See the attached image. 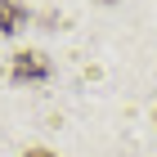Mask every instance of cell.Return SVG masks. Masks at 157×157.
I'll return each mask as SVG.
<instances>
[{
    "label": "cell",
    "mask_w": 157,
    "mask_h": 157,
    "mask_svg": "<svg viewBox=\"0 0 157 157\" xmlns=\"http://www.w3.org/2000/svg\"><path fill=\"white\" fill-rule=\"evenodd\" d=\"M49 72H54V67H49V59L45 54H40V49H18V54H13V63H9V76L13 81H49Z\"/></svg>",
    "instance_id": "6da1fadb"
},
{
    "label": "cell",
    "mask_w": 157,
    "mask_h": 157,
    "mask_svg": "<svg viewBox=\"0 0 157 157\" xmlns=\"http://www.w3.org/2000/svg\"><path fill=\"white\" fill-rule=\"evenodd\" d=\"M27 23V9L18 0H0V36H13L18 27Z\"/></svg>",
    "instance_id": "7a4b0ae2"
},
{
    "label": "cell",
    "mask_w": 157,
    "mask_h": 157,
    "mask_svg": "<svg viewBox=\"0 0 157 157\" xmlns=\"http://www.w3.org/2000/svg\"><path fill=\"white\" fill-rule=\"evenodd\" d=\"M23 157H54V153H49V148H27Z\"/></svg>",
    "instance_id": "3957f363"
},
{
    "label": "cell",
    "mask_w": 157,
    "mask_h": 157,
    "mask_svg": "<svg viewBox=\"0 0 157 157\" xmlns=\"http://www.w3.org/2000/svg\"><path fill=\"white\" fill-rule=\"evenodd\" d=\"M103 5H117V0H103Z\"/></svg>",
    "instance_id": "277c9868"
}]
</instances>
